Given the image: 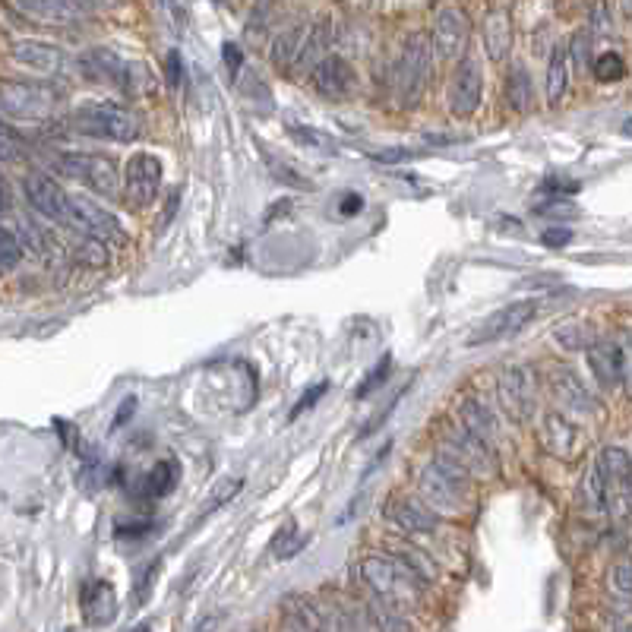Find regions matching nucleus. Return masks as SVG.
<instances>
[{"instance_id":"52","label":"nucleus","mask_w":632,"mask_h":632,"mask_svg":"<svg viewBox=\"0 0 632 632\" xmlns=\"http://www.w3.org/2000/svg\"><path fill=\"white\" fill-rule=\"evenodd\" d=\"M155 525L152 522H136V525H121L117 528V538H146Z\"/></svg>"},{"instance_id":"32","label":"nucleus","mask_w":632,"mask_h":632,"mask_svg":"<svg viewBox=\"0 0 632 632\" xmlns=\"http://www.w3.org/2000/svg\"><path fill=\"white\" fill-rule=\"evenodd\" d=\"M288 136L298 146H304L307 152H320V155H339V143L332 140L329 133L307 127V124H288Z\"/></svg>"},{"instance_id":"50","label":"nucleus","mask_w":632,"mask_h":632,"mask_svg":"<svg viewBox=\"0 0 632 632\" xmlns=\"http://www.w3.org/2000/svg\"><path fill=\"white\" fill-rule=\"evenodd\" d=\"M225 67H228V73L231 76H237V73H241V64H244V51L241 48H237V45H225Z\"/></svg>"},{"instance_id":"29","label":"nucleus","mask_w":632,"mask_h":632,"mask_svg":"<svg viewBox=\"0 0 632 632\" xmlns=\"http://www.w3.org/2000/svg\"><path fill=\"white\" fill-rule=\"evenodd\" d=\"M506 102L512 111H531L535 108V86H531V76L522 64H512L509 76H506Z\"/></svg>"},{"instance_id":"18","label":"nucleus","mask_w":632,"mask_h":632,"mask_svg":"<svg viewBox=\"0 0 632 632\" xmlns=\"http://www.w3.org/2000/svg\"><path fill=\"white\" fill-rule=\"evenodd\" d=\"M79 604H83V617L89 626H108L117 617V595L108 579H86L79 588Z\"/></svg>"},{"instance_id":"41","label":"nucleus","mask_w":632,"mask_h":632,"mask_svg":"<svg viewBox=\"0 0 632 632\" xmlns=\"http://www.w3.org/2000/svg\"><path fill=\"white\" fill-rule=\"evenodd\" d=\"M610 588H614L617 595L632 598V557L620 560L614 569H610Z\"/></svg>"},{"instance_id":"1","label":"nucleus","mask_w":632,"mask_h":632,"mask_svg":"<svg viewBox=\"0 0 632 632\" xmlns=\"http://www.w3.org/2000/svg\"><path fill=\"white\" fill-rule=\"evenodd\" d=\"M418 490L424 503L443 516V512H462L471 493V471L449 456V452H437L418 474Z\"/></svg>"},{"instance_id":"15","label":"nucleus","mask_w":632,"mask_h":632,"mask_svg":"<svg viewBox=\"0 0 632 632\" xmlns=\"http://www.w3.org/2000/svg\"><path fill=\"white\" fill-rule=\"evenodd\" d=\"M481 95H484L481 61L478 57H465L456 67V76H452V86H449V111L456 117H471L481 108Z\"/></svg>"},{"instance_id":"36","label":"nucleus","mask_w":632,"mask_h":632,"mask_svg":"<svg viewBox=\"0 0 632 632\" xmlns=\"http://www.w3.org/2000/svg\"><path fill=\"white\" fill-rule=\"evenodd\" d=\"M266 165H269L272 177H275L279 184H288V187H294V190H313V181H307V174H301L298 168H291L288 162H275L272 155H266Z\"/></svg>"},{"instance_id":"13","label":"nucleus","mask_w":632,"mask_h":632,"mask_svg":"<svg viewBox=\"0 0 632 632\" xmlns=\"http://www.w3.org/2000/svg\"><path fill=\"white\" fill-rule=\"evenodd\" d=\"M471 38V23L465 10L459 7H443L433 19V51H437L443 61H465V48Z\"/></svg>"},{"instance_id":"22","label":"nucleus","mask_w":632,"mask_h":632,"mask_svg":"<svg viewBox=\"0 0 632 632\" xmlns=\"http://www.w3.org/2000/svg\"><path fill=\"white\" fill-rule=\"evenodd\" d=\"M329 48H332V19L323 16L310 26L307 42L301 48V57H298V64H294V73H310L313 76V70L332 57Z\"/></svg>"},{"instance_id":"30","label":"nucleus","mask_w":632,"mask_h":632,"mask_svg":"<svg viewBox=\"0 0 632 632\" xmlns=\"http://www.w3.org/2000/svg\"><path fill=\"white\" fill-rule=\"evenodd\" d=\"M566 83H569V48L557 45L550 54V64H547V102L553 108L563 102Z\"/></svg>"},{"instance_id":"33","label":"nucleus","mask_w":632,"mask_h":632,"mask_svg":"<svg viewBox=\"0 0 632 632\" xmlns=\"http://www.w3.org/2000/svg\"><path fill=\"white\" fill-rule=\"evenodd\" d=\"M304 544H307V535L298 528V522H288L285 528H279V535L272 538V557L282 563L294 560L304 550Z\"/></svg>"},{"instance_id":"7","label":"nucleus","mask_w":632,"mask_h":632,"mask_svg":"<svg viewBox=\"0 0 632 632\" xmlns=\"http://www.w3.org/2000/svg\"><path fill=\"white\" fill-rule=\"evenodd\" d=\"M538 307H541V301L522 298V301H512L500 310H493L487 320H481V326L468 335V345H490V342L506 339V335L522 332L538 316Z\"/></svg>"},{"instance_id":"17","label":"nucleus","mask_w":632,"mask_h":632,"mask_svg":"<svg viewBox=\"0 0 632 632\" xmlns=\"http://www.w3.org/2000/svg\"><path fill=\"white\" fill-rule=\"evenodd\" d=\"M76 67L83 70L86 79H95V83H105L114 89H127L130 83L127 64L121 61V54H114L111 48H89L86 54H79Z\"/></svg>"},{"instance_id":"11","label":"nucleus","mask_w":632,"mask_h":632,"mask_svg":"<svg viewBox=\"0 0 632 632\" xmlns=\"http://www.w3.org/2000/svg\"><path fill=\"white\" fill-rule=\"evenodd\" d=\"M158 187H162V162L152 152H133L124 168V193L136 209L155 203Z\"/></svg>"},{"instance_id":"47","label":"nucleus","mask_w":632,"mask_h":632,"mask_svg":"<svg viewBox=\"0 0 632 632\" xmlns=\"http://www.w3.org/2000/svg\"><path fill=\"white\" fill-rule=\"evenodd\" d=\"M0 152H4L7 162H16L19 152H26V143H19V140H16L13 124H7V127H4V143H0Z\"/></svg>"},{"instance_id":"2","label":"nucleus","mask_w":632,"mask_h":632,"mask_svg":"<svg viewBox=\"0 0 632 632\" xmlns=\"http://www.w3.org/2000/svg\"><path fill=\"white\" fill-rule=\"evenodd\" d=\"M361 579L373 591V598H380L392 607H408L421 595V576L405 557H386V553H370L361 560Z\"/></svg>"},{"instance_id":"51","label":"nucleus","mask_w":632,"mask_h":632,"mask_svg":"<svg viewBox=\"0 0 632 632\" xmlns=\"http://www.w3.org/2000/svg\"><path fill=\"white\" fill-rule=\"evenodd\" d=\"M364 209V196L361 193H342V200H339V212L342 215H358Z\"/></svg>"},{"instance_id":"16","label":"nucleus","mask_w":632,"mask_h":632,"mask_svg":"<svg viewBox=\"0 0 632 632\" xmlns=\"http://www.w3.org/2000/svg\"><path fill=\"white\" fill-rule=\"evenodd\" d=\"M538 437H541V446L550 452L553 459H576V452L582 446L579 427L572 424L566 414H560V411H550L547 418L541 421Z\"/></svg>"},{"instance_id":"54","label":"nucleus","mask_w":632,"mask_h":632,"mask_svg":"<svg viewBox=\"0 0 632 632\" xmlns=\"http://www.w3.org/2000/svg\"><path fill=\"white\" fill-rule=\"evenodd\" d=\"M130 632H152V623H140V626H133Z\"/></svg>"},{"instance_id":"56","label":"nucleus","mask_w":632,"mask_h":632,"mask_svg":"<svg viewBox=\"0 0 632 632\" xmlns=\"http://www.w3.org/2000/svg\"><path fill=\"white\" fill-rule=\"evenodd\" d=\"M614 632H632V623H620V626H617Z\"/></svg>"},{"instance_id":"8","label":"nucleus","mask_w":632,"mask_h":632,"mask_svg":"<svg viewBox=\"0 0 632 632\" xmlns=\"http://www.w3.org/2000/svg\"><path fill=\"white\" fill-rule=\"evenodd\" d=\"M23 196H26V203L42 215V219L48 222H57V225H64L70 228L73 222V209H70V193L54 181V177L48 174H26L23 177Z\"/></svg>"},{"instance_id":"23","label":"nucleus","mask_w":632,"mask_h":632,"mask_svg":"<svg viewBox=\"0 0 632 632\" xmlns=\"http://www.w3.org/2000/svg\"><path fill=\"white\" fill-rule=\"evenodd\" d=\"M588 367L591 373H595V380L601 386H620V380L626 377V358L620 345L614 342H598L595 348L588 351Z\"/></svg>"},{"instance_id":"20","label":"nucleus","mask_w":632,"mask_h":632,"mask_svg":"<svg viewBox=\"0 0 632 632\" xmlns=\"http://www.w3.org/2000/svg\"><path fill=\"white\" fill-rule=\"evenodd\" d=\"M310 79H313V89L323 98H332V102H342V98H348L354 89V70L339 54H332L329 61L316 67Z\"/></svg>"},{"instance_id":"42","label":"nucleus","mask_w":632,"mask_h":632,"mask_svg":"<svg viewBox=\"0 0 632 632\" xmlns=\"http://www.w3.org/2000/svg\"><path fill=\"white\" fill-rule=\"evenodd\" d=\"M76 256L83 260L86 266H105L108 263V250L102 241H92V237H83V247L76 250Z\"/></svg>"},{"instance_id":"34","label":"nucleus","mask_w":632,"mask_h":632,"mask_svg":"<svg viewBox=\"0 0 632 632\" xmlns=\"http://www.w3.org/2000/svg\"><path fill=\"white\" fill-rule=\"evenodd\" d=\"M23 256H26L23 241H19V237L4 225V231H0V269L13 272L19 263H23Z\"/></svg>"},{"instance_id":"37","label":"nucleus","mask_w":632,"mask_h":632,"mask_svg":"<svg viewBox=\"0 0 632 632\" xmlns=\"http://www.w3.org/2000/svg\"><path fill=\"white\" fill-rule=\"evenodd\" d=\"M158 569H162V563H146L140 572H136V579H133V604L136 607H143L152 595V588H155V576H158Z\"/></svg>"},{"instance_id":"3","label":"nucleus","mask_w":632,"mask_h":632,"mask_svg":"<svg viewBox=\"0 0 632 632\" xmlns=\"http://www.w3.org/2000/svg\"><path fill=\"white\" fill-rule=\"evenodd\" d=\"M433 73V45L430 35L411 32L402 45L399 64L392 70V98L399 108H414L424 98Z\"/></svg>"},{"instance_id":"28","label":"nucleus","mask_w":632,"mask_h":632,"mask_svg":"<svg viewBox=\"0 0 632 632\" xmlns=\"http://www.w3.org/2000/svg\"><path fill=\"white\" fill-rule=\"evenodd\" d=\"M307 32H310V26H304V23H291L285 32H279L275 35V42H272V64L275 67H291L294 70V64H298V57H301V48H304V42H307Z\"/></svg>"},{"instance_id":"39","label":"nucleus","mask_w":632,"mask_h":632,"mask_svg":"<svg viewBox=\"0 0 632 632\" xmlns=\"http://www.w3.org/2000/svg\"><path fill=\"white\" fill-rule=\"evenodd\" d=\"M535 212L544 215V219H572V215H576L579 209L572 206L566 196H547V200H541L535 206Z\"/></svg>"},{"instance_id":"4","label":"nucleus","mask_w":632,"mask_h":632,"mask_svg":"<svg viewBox=\"0 0 632 632\" xmlns=\"http://www.w3.org/2000/svg\"><path fill=\"white\" fill-rule=\"evenodd\" d=\"M67 124L76 133L108 143H133L140 136V121L133 117V111L114 102H83L70 114Z\"/></svg>"},{"instance_id":"21","label":"nucleus","mask_w":632,"mask_h":632,"mask_svg":"<svg viewBox=\"0 0 632 632\" xmlns=\"http://www.w3.org/2000/svg\"><path fill=\"white\" fill-rule=\"evenodd\" d=\"M177 481H181V465L171 459H162L130 484V493L136 500H162L177 487Z\"/></svg>"},{"instance_id":"46","label":"nucleus","mask_w":632,"mask_h":632,"mask_svg":"<svg viewBox=\"0 0 632 632\" xmlns=\"http://www.w3.org/2000/svg\"><path fill=\"white\" fill-rule=\"evenodd\" d=\"M544 190L553 193V196H572V193L582 190V184L579 181H566V177L553 174V177H547V181H544Z\"/></svg>"},{"instance_id":"43","label":"nucleus","mask_w":632,"mask_h":632,"mask_svg":"<svg viewBox=\"0 0 632 632\" xmlns=\"http://www.w3.org/2000/svg\"><path fill=\"white\" fill-rule=\"evenodd\" d=\"M326 392H329V380H320V383H316V386H310V389H307V392L301 395V399H298V405H294V408H291V421H294V418H301V414H304V411H310V408H313L316 402H320V399H323V395H326Z\"/></svg>"},{"instance_id":"48","label":"nucleus","mask_w":632,"mask_h":632,"mask_svg":"<svg viewBox=\"0 0 632 632\" xmlns=\"http://www.w3.org/2000/svg\"><path fill=\"white\" fill-rule=\"evenodd\" d=\"M541 241H544V247H566L572 241V231L563 225H553L541 234Z\"/></svg>"},{"instance_id":"40","label":"nucleus","mask_w":632,"mask_h":632,"mask_svg":"<svg viewBox=\"0 0 632 632\" xmlns=\"http://www.w3.org/2000/svg\"><path fill=\"white\" fill-rule=\"evenodd\" d=\"M389 367H392V358L389 354H383V364H377L370 373H367V380L354 389V399H367V395L377 389V386H383L386 383V377H389Z\"/></svg>"},{"instance_id":"44","label":"nucleus","mask_w":632,"mask_h":632,"mask_svg":"<svg viewBox=\"0 0 632 632\" xmlns=\"http://www.w3.org/2000/svg\"><path fill=\"white\" fill-rule=\"evenodd\" d=\"M591 32L588 29H582V32H576L572 35V42H569V57H576V64L579 67H585V64H595L591 61Z\"/></svg>"},{"instance_id":"14","label":"nucleus","mask_w":632,"mask_h":632,"mask_svg":"<svg viewBox=\"0 0 632 632\" xmlns=\"http://www.w3.org/2000/svg\"><path fill=\"white\" fill-rule=\"evenodd\" d=\"M443 452H449L452 459L462 462L471 474H493L497 471V449L490 443H484L481 437H474L471 430L465 427H452L446 433V446Z\"/></svg>"},{"instance_id":"10","label":"nucleus","mask_w":632,"mask_h":632,"mask_svg":"<svg viewBox=\"0 0 632 632\" xmlns=\"http://www.w3.org/2000/svg\"><path fill=\"white\" fill-rule=\"evenodd\" d=\"M497 399L509 421L528 424L535 414V377L528 367H506L497 380Z\"/></svg>"},{"instance_id":"31","label":"nucleus","mask_w":632,"mask_h":632,"mask_svg":"<svg viewBox=\"0 0 632 632\" xmlns=\"http://www.w3.org/2000/svg\"><path fill=\"white\" fill-rule=\"evenodd\" d=\"M23 13L48 19V23H70V19H79L83 13H89V7L67 4V0H29V4H23Z\"/></svg>"},{"instance_id":"49","label":"nucleus","mask_w":632,"mask_h":632,"mask_svg":"<svg viewBox=\"0 0 632 632\" xmlns=\"http://www.w3.org/2000/svg\"><path fill=\"white\" fill-rule=\"evenodd\" d=\"M421 152H408V149H386V152H377L373 155V162H383V165H395V162H405V158H414Z\"/></svg>"},{"instance_id":"55","label":"nucleus","mask_w":632,"mask_h":632,"mask_svg":"<svg viewBox=\"0 0 632 632\" xmlns=\"http://www.w3.org/2000/svg\"><path fill=\"white\" fill-rule=\"evenodd\" d=\"M623 133L632 136V117H626V121H623Z\"/></svg>"},{"instance_id":"6","label":"nucleus","mask_w":632,"mask_h":632,"mask_svg":"<svg viewBox=\"0 0 632 632\" xmlns=\"http://www.w3.org/2000/svg\"><path fill=\"white\" fill-rule=\"evenodd\" d=\"M64 92L51 83H35V79H7L4 83V114L19 121H42L61 102Z\"/></svg>"},{"instance_id":"26","label":"nucleus","mask_w":632,"mask_h":632,"mask_svg":"<svg viewBox=\"0 0 632 632\" xmlns=\"http://www.w3.org/2000/svg\"><path fill=\"white\" fill-rule=\"evenodd\" d=\"M553 339H557V345L566 351H585V354L601 342L595 326L579 320V316H569V320H560L553 326Z\"/></svg>"},{"instance_id":"45","label":"nucleus","mask_w":632,"mask_h":632,"mask_svg":"<svg viewBox=\"0 0 632 632\" xmlns=\"http://www.w3.org/2000/svg\"><path fill=\"white\" fill-rule=\"evenodd\" d=\"M165 73H168V86L171 89H177L184 83V61H181V54L177 51H168V57H165Z\"/></svg>"},{"instance_id":"35","label":"nucleus","mask_w":632,"mask_h":632,"mask_svg":"<svg viewBox=\"0 0 632 632\" xmlns=\"http://www.w3.org/2000/svg\"><path fill=\"white\" fill-rule=\"evenodd\" d=\"M591 73H595L601 83H620V79L626 76V64H623L620 54L604 51V54L595 57V64H591Z\"/></svg>"},{"instance_id":"19","label":"nucleus","mask_w":632,"mask_h":632,"mask_svg":"<svg viewBox=\"0 0 632 632\" xmlns=\"http://www.w3.org/2000/svg\"><path fill=\"white\" fill-rule=\"evenodd\" d=\"M10 54H13L16 64H23L29 70H38V73H45V76H61L67 70V54L57 48V45L38 42V38L16 42Z\"/></svg>"},{"instance_id":"9","label":"nucleus","mask_w":632,"mask_h":632,"mask_svg":"<svg viewBox=\"0 0 632 632\" xmlns=\"http://www.w3.org/2000/svg\"><path fill=\"white\" fill-rule=\"evenodd\" d=\"M70 209H73V222L70 228L79 231L83 237H92V241H114L121 244L124 241V228H121V219H117L114 212H108L102 203L89 200V196H79V193H70Z\"/></svg>"},{"instance_id":"53","label":"nucleus","mask_w":632,"mask_h":632,"mask_svg":"<svg viewBox=\"0 0 632 632\" xmlns=\"http://www.w3.org/2000/svg\"><path fill=\"white\" fill-rule=\"evenodd\" d=\"M133 411H136V399L130 395V399H124L121 402V408H117V418H114V427H121L124 421H130L133 418Z\"/></svg>"},{"instance_id":"25","label":"nucleus","mask_w":632,"mask_h":632,"mask_svg":"<svg viewBox=\"0 0 632 632\" xmlns=\"http://www.w3.org/2000/svg\"><path fill=\"white\" fill-rule=\"evenodd\" d=\"M484 48L493 64H503L512 48V19L506 10H490L484 16Z\"/></svg>"},{"instance_id":"38","label":"nucleus","mask_w":632,"mask_h":632,"mask_svg":"<svg viewBox=\"0 0 632 632\" xmlns=\"http://www.w3.org/2000/svg\"><path fill=\"white\" fill-rule=\"evenodd\" d=\"M241 487H244L241 478H225V481L215 484L212 497H209L206 506H203V516H209V512H215V509H222L225 503H231V500L237 497V493H241Z\"/></svg>"},{"instance_id":"27","label":"nucleus","mask_w":632,"mask_h":632,"mask_svg":"<svg viewBox=\"0 0 632 632\" xmlns=\"http://www.w3.org/2000/svg\"><path fill=\"white\" fill-rule=\"evenodd\" d=\"M459 418H462V427L471 430L474 437H481V440L490 443V446L497 443V430H500L497 414H493L484 402H478V399H465L462 408H459Z\"/></svg>"},{"instance_id":"24","label":"nucleus","mask_w":632,"mask_h":632,"mask_svg":"<svg viewBox=\"0 0 632 632\" xmlns=\"http://www.w3.org/2000/svg\"><path fill=\"white\" fill-rule=\"evenodd\" d=\"M550 389H553V399H557L560 405H566V408H572V411H582V414L595 411V399H591L588 389L582 386V380L569 367H557V370H553Z\"/></svg>"},{"instance_id":"12","label":"nucleus","mask_w":632,"mask_h":632,"mask_svg":"<svg viewBox=\"0 0 632 632\" xmlns=\"http://www.w3.org/2000/svg\"><path fill=\"white\" fill-rule=\"evenodd\" d=\"M383 516L399 531H405V535H433L443 525V519L424 500L405 497V493H392L383 506Z\"/></svg>"},{"instance_id":"5","label":"nucleus","mask_w":632,"mask_h":632,"mask_svg":"<svg viewBox=\"0 0 632 632\" xmlns=\"http://www.w3.org/2000/svg\"><path fill=\"white\" fill-rule=\"evenodd\" d=\"M54 171H61L64 177L86 184L89 190L102 193L105 200H117L121 196V181L124 174L117 171V165L108 155H92V152H57L54 155Z\"/></svg>"}]
</instances>
